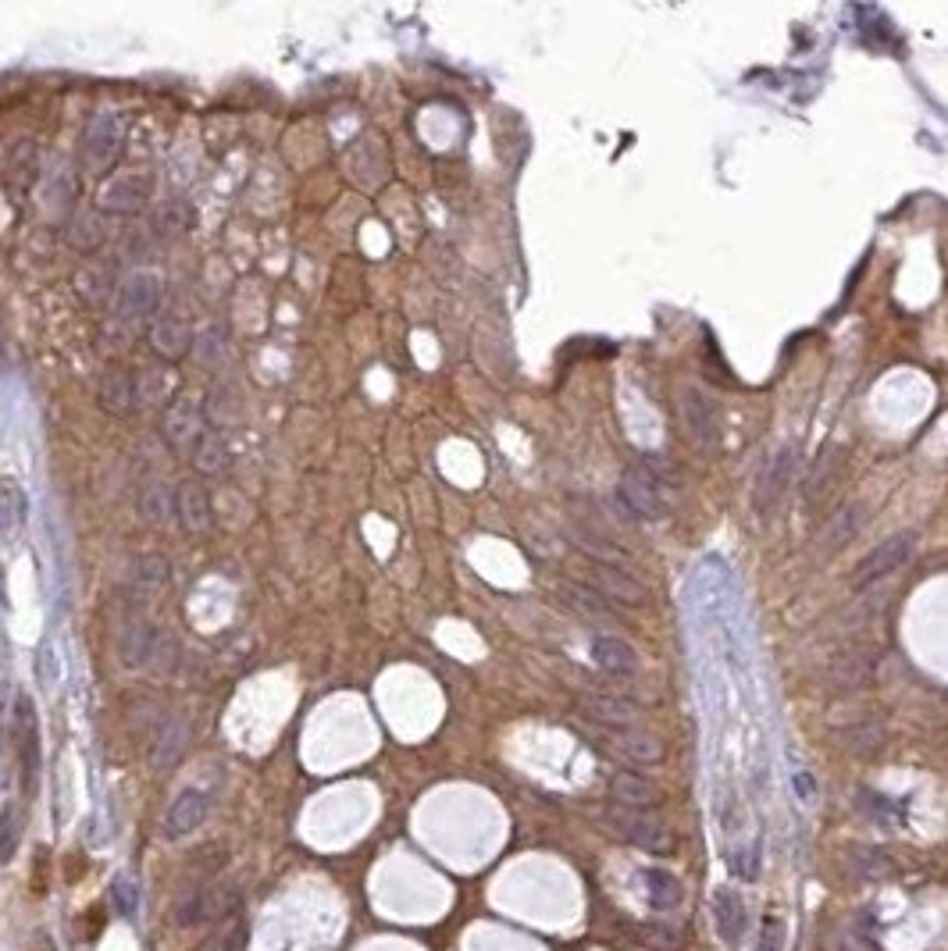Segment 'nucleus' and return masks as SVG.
<instances>
[{
    "label": "nucleus",
    "mask_w": 948,
    "mask_h": 951,
    "mask_svg": "<svg viewBox=\"0 0 948 951\" xmlns=\"http://www.w3.org/2000/svg\"><path fill=\"white\" fill-rule=\"evenodd\" d=\"M125 143V118L118 111H100L93 114V122L86 125V136H82V168L90 175H107L115 168L118 154H122Z\"/></svg>",
    "instance_id": "nucleus-1"
},
{
    "label": "nucleus",
    "mask_w": 948,
    "mask_h": 951,
    "mask_svg": "<svg viewBox=\"0 0 948 951\" xmlns=\"http://www.w3.org/2000/svg\"><path fill=\"white\" fill-rule=\"evenodd\" d=\"M667 492H674V488H667L660 478H653L642 464L628 467L621 485H617V496H621L624 510H628L631 517H638V521H660V517H667V510H671Z\"/></svg>",
    "instance_id": "nucleus-2"
},
{
    "label": "nucleus",
    "mask_w": 948,
    "mask_h": 951,
    "mask_svg": "<svg viewBox=\"0 0 948 951\" xmlns=\"http://www.w3.org/2000/svg\"><path fill=\"white\" fill-rule=\"evenodd\" d=\"M207 421H204V399H193V396H179L172 403V407L164 410V421H161V435L164 442H168V449H172L175 456H193L200 446V439L207 435Z\"/></svg>",
    "instance_id": "nucleus-3"
},
{
    "label": "nucleus",
    "mask_w": 948,
    "mask_h": 951,
    "mask_svg": "<svg viewBox=\"0 0 948 951\" xmlns=\"http://www.w3.org/2000/svg\"><path fill=\"white\" fill-rule=\"evenodd\" d=\"M606 827L617 834L621 841H628V845L635 848H646V852H663V848L671 845V838H667V827H663L660 820H656L649 809H631V805H610L603 813Z\"/></svg>",
    "instance_id": "nucleus-4"
},
{
    "label": "nucleus",
    "mask_w": 948,
    "mask_h": 951,
    "mask_svg": "<svg viewBox=\"0 0 948 951\" xmlns=\"http://www.w3.org/2000/svg\"><path fill=\"white\" fill-rule=\"evenodd\" d=\"M678 417L685 424V435L692 439V446H699L703 453H713L720 446V414L703 389L685 385L678 392Z\"/></svg>",
    "instance_id": "nucleus-5"
},
{
    "label": "nucleus",
    "mask_w": 948,
    "mask_h": 951,
    "mask_svg": "<svg viewBox=\"0 0 948 951\" xmlns=\"http://www.w3.org/2000/svg\"><path fill=\"white\" fill-rule=\"evenodd\" d=\"M150 196H154V179H150V175H143V171H122V175H111V179L100 186L97 207L104 214L132 218V214H139L150 204Z\"/></svg>",
    "instance_id": "nucleus-6"
},
{
    "label": "nucleus",
    "mask_w": 948,
    "mask_h": 951,
    "mask_svg": "<svg viewBox=\"0 0 948 951\" xmlns=\"http://www.w3.org/2000/svg\"><path fill=\"white\" fill-rule=\"evenodd\" d=\"M913 549H916V531H899V535L884 538L874 553H867L859 560L856 588H870L881 578H888V574H895V570H902V563L913 556Z\"/></svg>",
    "instance_id": "nucleus-7"
},
{
    "label": "nucleus",
    "mask_w": 948,
    "mask_h": 951,
    "mask_svg": "<svg viewBox=\"0 0 948 951\" xmlns=\"http://www.w3.org/2000/svg\"><path fill=\"white\" fill-rule=\"evenodd\" d=\"M164 296V275L154 268H139L122 278L118 285V314L136 321V317H150Z\"/></svg>",
    "instance_id": "nucleus-8"
},
{
    "label": "nucleus",
    "mask_w": 948,
    "mask_h": 951,
    "mask_svg": "<svg viewBox=\"0 0 948 951\" xmlns=\"http://www.w3.org/2000/svg\"><path fill=\"white\" fill-rule=\"evenodd\" d=\"M239 912V895L236 887H207V891H193L186 902L179 905V923L182 927H197V923H214Z\"/></svg>",
    "instance_id": "nucleus-9"
},
{
    "label": "nucleus",
    "mask_w": 948,
    "mask_h": 951,
    "mask_svg": "<svg viewBox=\"0 0 948 951\" xmlns=\"http://www.w3.org/2000/svg\"><path fill=\"white\" fill-rule=\"evenodd\" d=\"M713 909V930H717L720 944L731 951L742 948L745 941V902L735 887H717L710 898Z\"/></svg>",
    "instance_id": "nucleus-10"
},
{
    "label": "nucleus",
    "mask_w": 948,
    "mask_h": 951,
    "mask_svg": "<svg viewBox=\"0 0 948 951\" xmlns=\"http://www.w3.org/2000/svg\"><path fill=\"white\" fill-rule=\"evenodd\" d=\"M175 521L186 535H204L214 524L211 496L200 481H182L175 485Z\"/></svg>",
    "instance_id": "nucleus-11"
},
{
    "label": "nucleus",
    "mask_w": 948,
    "mask_h": 951,
    "mask_svg": "<svg viewBox=\"0 0 948 951\" xmlns=\"http://www.w3.org/2000/svg\"><path fill=\"white\" fill-rule=\"evenodd\" d=\"M207 809H211V798L207 791L200 788H186L172 805H168V816H164V838L168 841H182L189 838L200 823L207 820Z\"/></svg>",
    "instance_id": "nucleus-12"
},
{
    "label": "nucleus",
    "mask_w": 948,
    "mask_h": 951,
    "mask_svg": "<svg viewBox=\"0 0 948 951\" xmlns=\"http://www.w3.org/2000/svg\"><path fill=\"white\" fill-rule=\"evenodd\" d=\"M15 731H18V756H22V781L33 788L40 773V734H36V709L29 695H18L15 702Z\"/></svg>",
    "instance_id": "nucleus-13"
},
{
    "label": "nucleus",
    "mask_w": 948,
    "mask_h": 951,
    "mask_svg": "<svg viewBox=\"0 0 948 951\" xmlns=\"http://www.w3.org/2000/svg\"><path fill=\"white\" fill-rule=\"evenodd\" d=\"M243 417H246V399L236 382H218L204 396V421L211 431L236 428V424H243Z\"/></svg>",
    "instance_id": "nucleus-14"
},
{
    "label": "nucleus",
    "mask_w": 948,
    "mask_h": 951,
    "mask_svg": "<svg viewBox=\"0 0 948 951\" xmlns=\"http://www.w3.org/2000/svg\"><path fill=\"white\" fill-rule=\"evenodd\" d=\"M592 585H596V592L603 595V599L624 602V606H646L649 602V588L642 585L635 574H628L624 567L596 563V570H592Z\"/></svg>",
    "instance_id": "nucleus-15"
},
{
    "label": "nucleus",
    "mask_w": 948,
    "mask_h": 951,
    "mask_svg": "<svg viewBox=\"0 0 948 951\" xmlns=\"http://www.w3.org/2000/svg\"><path fill=\"white\" fill-rule=\"evenodd\" d=\"M874 674H877V656L870 649L842 652V656H834L831 667H827V681H831V688H842V691L863 688V684L874 681Z\"/></svg>",
    "instance_id": "nucleus-16"
},
{
    "label": "nucleus",
    "mask_w": 948,
    "mask_h": 951,
    "mask_svg": "<svg viewBox=\"0 0 948 951\" xmlns=\"http://www.w3.org/2000/svg\"><path fill=\"white\" fill-rule=\"evenodd\" d=\"M150 350L157 353L161 360H182V357H189V350H193V332H189V325L186 321H179V317H172V314H164V317H157L154 325H150Z\"/></svg>",
    "instance_id": "nucleus-17"
},
{
    "label": "nucleus",
    "mask_w": 948,
    "mask_h": 951,
    "mask_svg": "<svg viewBox=\"0 0 948 951\" xmlns=\"http://www.w3.org/2000/svg\"><path fill=\"white\" fill-rule=\"evenodd\" d=\"M581 709H585L596 724H606V727H613V731H628V727H635V720H638L635 702L621 699V695H606V691L585 695V699H581Z\"/></svg>",
    "instance_id": "nucleus-18"
},
{
    "label": "nucleus",
    "mask_w": 948,
    "mask_h": 951,
    "mask_svg": "<svg viewBox=\"0 0 948 951\" xmlns=\"http://www.w3.org/2000/svg\"><path fill=\"white\" fill-rule=\"evenodd\" d=\"M795 471V449H781V453H774V460H770L767 474L760 478V485H756V510L760 513H770L777 506V499L785 496L788 488V478H792Z\"/></svg>",
    "instance_id": "nucleus-19"
},
{
    "label": "nucleus",
    "mask_w": 948,
    "mask_h": 951,
    "mask_svg": "<svg viewBox=\"0 0 948 951\" xmlns=\"http://www.w3.org/2000/svg\"><path fill=\"white\" fill-rule=\"evenodd\" d=\"M642 880H646V902L653 912H674L681 902H685V884H681L671 870H663V866H646V870H642Z\"/></svg>",
    "instance_id": "nucleus-20"
},
{
    "label": "nucleus",
    "mask_w": 948,
    "mask_h": 951,
    "mask_svg": "<svg viewBox=\"0 0 948 951\" xmlns=\"http://www.w3.org/2000/svg\"><path fill=\"white\" fill-rule=\"evenodd\" d=\"M592 659H596L606 674L628 677L638 670V652L631 649L624 638H617V634H596V638H592Z\"/></svg>",
    "instance_id": "nucleus-21"
},
{
    "label": "nucleus",
    "mask_w": 948,
    "mask_h": 951,
    "mask_svg": "<svg viewBox=\"0 0 948 951\" xmlns=\"http://www.w3.org/2000/svg\"><path fill=\"white\" fill-rule=\"evenodd\" d=\"M157 645H161V634H157V627L147 624V620H136V624L125 627L118 652H122L125 667H147L150 659L157 656Z\"/></svg>",
    "instance_id": "nucleus-22"
},
{
    "label": "nucleus",
    "mask_w": 948,
    "mask_h": 951,
    "mask_svg": "<svg viewBox=\"0 0 948 951\" xmlns=\"http://www.w3.org/2000/svg\"><path fill=\"white\" fill-rule=\"evenodd\" d=\"M97 399L107 414L125 417L136 410V378H129L125 371H107L97 385Z\"/></svg>",
    "instance_id": "nucleus-23"
},
{
    "label": "nucleus",
    "mask_w": 948,
    "mask_h": 951,
    "mask_svg": "<svg viewBox=\"0 0 948 951\" xmlns=\"http://www.w3.org/2000/svg\"><path fill=\"white\" fill-rule=\"evenodd\" d=\"M610 795L617 805H631V809H649L656 802V784L638 777L635 770H617L610 777Z\"/></svg>",
    "instance_id": "nucleus-24"
},
{
    "label": "nucleus",
    "mask_w": 948,
    "mask_h": 951,
    "mask_svg": "<svg viewBox=\"0 0 948 951\" xmlns=\"http://www.w3.org/2000/svg\"><path fill=\"white\" fill-rule=\"evenodd\" d=\"M139 517L154 528H164L168 521H175V488L164 481H147L139 492Z\"/></svg>",
    "instance_id": "nucleus-25"
},
{
    "label": "nucleus",
    "mask_w": 948,
    "mask_h": 951,
    "mask_svg": "<svg viewBox=\"0 0 948 951\" xmlns=\"http://www.w3.org/2000/svg\"><path fill=\"white\" fill-rule=\"evenodd\" d=\"M613 752L617 756H624V759H631V763H660V756H663V748H660V741L653 738V734H646V731H617L613 734Z\"/></svg>",
    "instance_id": "nucleus-26"
},
{
    "label": "nucleus",
    "mask_w": 948,
    "mask_h": 951,
    "mask_svg": "<svg viewBox=\"0 0 948 951\" xmlns=\"http://www.w3.org/2000/svg\"><path fill=\"white\" fill-rule=\"evenodd\" d=\"M175 389V371L172 367H147L136 378V407H154V403H168Z\"/></svg>",
    "instance_id": "nucleus-27"
},
{
    "label": "nucleus",
    "mask_w": 948,
    "mask_h": 951,
    "mask_svg": "<svg viewBox=\"0 0 948 951\" xmlns=\"http://www.w3.org/2000/svg\"><path fill=\"white\" fill-rule=\"evenodd\" d=\"M65 239H68V246H72V250H79V253H93V250H97V246H104L107 228H104V221H100V214L82 211V214H75V218L68 221Z\"/></svg>",
    "instance_id": "nucleus-28"
},
{
    "label": "nucleus",
    "mask_w": 948,
    "mask_h": 951,
    "mask_svg": "<svg viewBox=\"0 0 948 951\" xmlns=\"http://www.w3.org/2000/svg\"><path fill=\"white\" fill-rule=\"evenodd\" d=\"M193 460V467H197L200 474H221L225 467H229V446H225V439H221V431H207L204 439H200L197 453L189 456Z\"/></svg>",
    "instance_id": "nucleus-29"
},
{
    "label": "nucleus",
    "mask_w": 948,
    "mask_h": 951,
    "mask_svg": "<svg viewBox=\"0 0 948 951\" xmlns=\"http://www.w3.org/2000/svg\"><path fill=\"white\" fill-rule=\"evenodd\" d=\"M863 513H867V510H863L859 503L845 506L842 513H834L831 524H827V528L820 531V542H824V549H838V545L849 542V538L856 535L859 521H863Z\"/></svg>",
    "instance_id": "nucleus-30"
},
{
    "label": "nucleus",
    "mask_w": 948,
    "mask_h": 951,
    "mask_svg": "<svg viewBox=\"0 0 948 951\" xmlns=\"http://www.w3.org/2000/svg\"><path fill=\"white\" fill-rule=\"evenodd\" d=\"M154 228L161 236H186L189 228H193V207H189L186 200H168L164 207H157Z\"/></svg>",
    "instance_id": "nucleus-31"
},
{
    "label": "nucleus",
    "mask_w": 948,
    "mask_h": 951,
    "mask_svg": "<svg viewBox=\"0 0 948 951\" xmlns=\"http://www.w3.org/2000/svg\"><path fill=\"white\" fill-rule=\"evenodd\" d=\"M243 941H246V923L239 912H232L229 919H221V927L214 930L197 951H243Z\"/></svg>",
    "instance_id": "nucleus-32"
},
{
    "label": "nucleus",
    "mask_w": 948,
    "mask_h": 951,
    "mask_svg": "<svg viewBox=\"0 0 948 951\" xmlns=\"http://www.w3.org/2000/svg\"><path fill=\"white\" fill-rule=\"evenodd\" d=\"M182 745H186V731H182L179 720H168V724L161 727V734H157L154 752H150V759H154L157 770H164V766H172L175 759H179Z\"/></svg>",
    "instance_id": "nucleus-33"
},
{
    "label": "nucleus",
    "mask_w": 948,
    "mask_h": 951,
    "mask_svg": "<svg viewBox=\"0 0 948 951\" xmlns=\"http://www.w3.org/2000/svg\"><path fill=\"white\" fill-rule=\"evenodd\" d=\"M22 841V816H18L15 802H0V866L11 862Z\"/></svg>",
    "instance_id": "nucleus-34"
},
{
    "label": "nucleus",
    "mask_w": 948,
    "mask_h": 951,
    "mask_svg": "<svg viewBox=\"0 0 948 951\" xmlns=\"http://www.w3.org/2000/svg\"><path fill=\"white\" fill-rule=\"evenodd\" d=\"M574 542H578V549H585V553H589L596 563H606V567H624V553H621V549H613V545L606 542L603 535H596V531L574 528Z\"/></svg>",
    "instance_id": "nucleus-35"
},
{
    "label": "nucleus",
    "mask_w": 948,
    "mask_h": 951,
    "mask_svg": "<svg viewBox=\"0 0 948 951\" xmlns=\"http://www.w3.org/2000/svg\"><path fill=\"white\" fill-rule=\"evenodd\" d=\"M25 517V496L11 478H0V528H11Z\"/></svg>",
    "instance_id": "nucleus-36"
},
{
    "label": "nucleus",
    "mask_w": 948,
    "mask_h": 951,
    "mask_svg": "<svg viewBox=\"0 0 948 951\" xmlns=\"http://www.w3.org/2000/svg\"><path fill=\"white\" fill-rule=\"evenodd\" d=\"M785 937H788V927L781 916H767L760 927V937H756V948L752 951H785Z\"/></svg>",
    "instance_id": "nucleus-37"
},
{
    "label": "nucleus",
    "mask_w": 948,
    "mask_h": 951,
    "mask_svg": "<svg viewBox=\"0 0 948 951\" xmlns=\"http://www.w3.org/2000/svg\"><path fill=\"white\" fill-rule=\"evenodd\" d=\"M111 898H115V909L122 912V916H136V909H139V891H136V884H132V880L118 877L115 884H111Z\"/></svg>",
    "instance_id": "nucleus-38"
},
{
    "label": "nucleus",
    "mask_w": 948,
    "mask_h": 951,
    "mask_svg": "<svg viewBox=\"0 0 948 951\" xmlns=\"http://www.w3.org/2000/svg\"><path fill=\"white\" fill-rule=\"evenodd\" d=\"M132 578H136L139 585H161V581L168 578V563H164L161 556H143V560L136 563V570H132Z\"/></svg>",
    "instance_id": "nucleus-39"
},
{
    "label": "nucleus",
    "mask_w": 948,
    "mask_h": 951,
    "mask_svg": "<svg viewBox=\"0 0 948 951\" xmlns=\"http://www.w3.org/2000/svg\"><path fill=\"white\" fill-rule=\"evenodd\" d=\"M838 456V453H834ZM834 456H831V449H824V453L817 456V464H813V474H810V481H806V496H817V492H824V481L831 478V464H834Z\"/></svg>",
    "instance_id": "nucleus-40"
},
{
    "label": "nucleus",
    "mask_w": 948,
    "mask_h": 951,
    "mask_svg": "<svg viewBox=\"0 0 948 951\" xmlns=\"http://www.w3.org/2000/svg\"><path fill=\"white\" fill-rule=\"evenodd\" d=\"M61 677V667H58V652H54V645H43L40 649V681L47 684H58Z\"/></svg>",
    "instance_id": "nucleus-41"
},
{
    "label": "nucleus",
    "mask_w": 948,
    "mask_h": 951,
    "mask_svg": "<svg viewBox=\"0 0 948 951\" xmlns=\"http://www.w3.org/2000/svg\"><path fill=\"white\" fill-rule=\"evenodd\" d=\"M795 795L802 798V802H813L817 798V784H813V777L810 773H795Z\"/></svg>",
    "instance_id": "nucleus-42"
},
{
    "label": "nucleus",
    "mask_w": 948,
    "mask_h": 951,
    "mask_svg": "<svg viewBox=\"0 0 948 951\" xmlns=\"http://www.w3.org/2000/svg\"><path fill=\"white\" fill-rule=\"evenodd\" d=\"M0 531H4V528H0Z\"/></svg>",
    "instance_id": "nucleus-43"
}]
</instances>
